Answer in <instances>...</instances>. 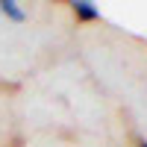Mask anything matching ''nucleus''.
Segmentation results:
<instances>
[{
	"label": "nucleus",
	"mask_w": 147,
	"mask_h": 147,
	"mask_svg": "<svg viewBox=\"0 0 147 147\" xmlns=\"http://www.w3.org/2000/svg\"><path fill=\"white\" fill-rule=\"evenodd\" d=\"M71 9H74V15L80 21H100V9H97L91 0H74Z\"/></svg>",
	"instance_id": "1"
},
{
	"label": "nucleus",
	"mask_w": 147,
	"mask_h": 147,
	"mask_svg": "<svg viewBox=\"0 0 147 147\" xmlns=\"http://www.w3.org/2000/svg\"><path fill=\"white\" fill-rule=\"evenodd\" d=\"M0 12H3L6 18H12L15 24H24V21H27V12H24L15 0H0Z\"/></svg>",
	"instance_id": "2"
},
{
	"label": "nucleus",
	"mask_w": 147,
	"mask_h": 147,
	"mask_svg": "<svg viewBox=\"0 0 147 147\" xmlns=\"http://www.w3.org/2000/svg\"><path fill=\"white\" fill-rule=\"evenodd\" d=\"M141 147H147V141H144V144H141Z\"/></svg>",
	"instance_id": "3"
}]
</instances>
